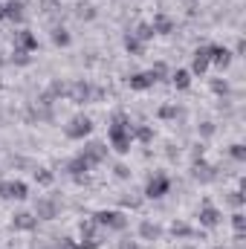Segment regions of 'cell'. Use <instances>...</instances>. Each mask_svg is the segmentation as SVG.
Instances as JSON below:
<instances>
[{
  "label": "cell",
  "instance_id": "7402d4cb",
  "mask_svg": "<svg viewBox=\"0 0 246 249\" xmlns=\"http://www.w3.org/2000/svg\"><path fill=\"white\" fill-rule=\"evenodd\" d=\"M124 50H127L130 55H142V53H145V44H142V41H136L133 35H127V38H124Z\"/></svg>",
  "mask_w": 246,
  "mask_h": 249
},
{
  "label": "cell",
  "instance_id": "9c48e42d",
  "mask_svg": "<svg viewBox=\"0 0 246 249\" xmlns=\"http://www.w3.org/2000/svg\"><path fill=\"white\" fill-rule=\"evenodd\" d=\"M15 50L32 53V50H38V38H35L29 29H20V32H15Z\"/></svg>",
  "mask_w": 246,
  "mask_h": 249
},
{
  "label": "cell",
  "instance_id": "7a4b0ae2",
  "mask_svg": "<svg viewBox=\"0 0 246 249\" xmlns=\"http://www.w3.org/2000/svg\"><path fill=\"white\" fill-rule=\"evenodd\" d=\"M102 229H116V232H122L124 226H127V217H124L122 212H96V217H93Z\"/></svg>",
  "mask_w": 246,
  "mask_h": 249
},
{
  "label": "cell",
  "instance_id": "836d02e7",
  "mask_svg": "<svg viewBox=\"0 0 246 249\" xmlns=\"http://www.w3.org/2000/svg\"><path fill=\"white\" fill-rule=\"evenodd\" d=\"M119 249H139V247H136V241H130V238H124V241H119Z\"/></svg>",
  "mask_w": 246,
  "mask_h": 249
},
{
  "label": "cell",
  "instance_id": "6da1fadb",
  "mask_svg": "<svg viewBox=\"0 0 246 249\" xmlns=\"http://www.w3.org/2000/svg\"><path fill=\"white\" fill-rule=\"evenodd\" d=\"M110 145L119 151V154H127L130 151V142H133V124L124 113H116L113 122H110Z\"/></svg>",
  "mask_w": 246,
  "mask_h": 249
},
{
  "label": "cell",
  "instance_id": "5b68a950",
  "mask_svg": "<svg viewBox=\"0 0 246 249\" xmlns=\"http://www.w3.org/2000/svg\"><path fill=\"white\" fill-rule=\"evenodd\" d=\"M35 217H38V220H55V217H58V203H55L53 197H41V200L35 203Z\"/></svg>",
  "mask_w": 246,
  "mask_h": 249
},
{
  "label": "cell",
  "instance_id": "44dd1931",
  "mask_svg": "<svg viewBox=\"0 0 246 249\" xmlns=\"http://www.w3.org/2000/svg\"><path fill=\"white\" fill-rule=\"evenodd\" d=\"M171 81H174L177 90H185V87L191 84V72H188V70H177V72L171 75Z\"/></svg>",
  "mask_w": 246,
  "mask_h": 249
},
{
  "label": "cell",
  "instance_id": "603a6c76",
  "mask_svg": "<svg viewBox=\"0 0 246 249\" xmlns=\"http://www.w3.org/2000/svg\"><path fill=\"white\" fill-rule=\"evenodd\" d=\"M130 35H133L136 41H151V38H154V29H151V23H142V26H139L136 32H130Z\"/></svg>",
  "mask_w": 246,
  "mask_h": 249
},
{
  "label": "cell",
  "instance_id": "d6a6232c",
  "mask_svg": "<svg viewBox=\"0 0 246 249\" xmlns=\"http://www.w3.org/2000/svg\"><path fill=\"white\" fill-rule=\"evenodd\" d=\"M159 116H162V119H171V116H177V107H162Z\"/></svg>",
  "mask_w": 246,
  "mask_h": 249
},
{
  "label": "cell",
  "instance_id": "83f0119b",
  "mask_svg": "<svg viewBox=\"0 0 246 249\" xmlns=\"http://www.w3.org/2000/svg\"><path fill=\"white\" fill-rule=\"evenodd\" d=\"M12 61H15V64H23V67H26L32 58H29V53H23V50H15V53H12Z\"/></svg>",
  "mask_w": 246,
  "mask_h": 249
},
{
  "label": "cell",
  "instance_id": "d4e9b609",
  "mask_svg": "<svg viewBox=\"0 0 246 249\" xmlns=\"http://www.w3.org/2000/svg\"><path fill=\"white\" fill-rule=\"evenodd\" d=\"M232 226H235V235H238V238H244L246 220H244V214H241V212H235V214H232Z\"/></svg>",
  "mask_w": 246,
  "mask_h": 249
},
{
  "label": "cell",
  "instance_id": "f546056e",
  "mask_svg": "<svg viewBox=\"0 0 246 249\" xmlns=\"http://www.w3.org/2000/svg\"><path fill=\"white\" fill-rule=\"evenodd\" d=\"M171 232H174V235H191V229H188L185 223H174V226H171Z\"/></svg>",
  "mask_w": 246,
  "mask_h": 249
},
{
  "label": "cell",
  "instance_id": "8992f818",
  "mask_svg": "<svg viewBox=\"0 0 246 249\" xmlns=\"http://www.w3.org/2000/svg\"><path fill=\"white\" fill-rule=\"evenodd\" d=\"M26 194H29V188H26V183H20V180L0 183V197H6V200H26Z\"/></svg>",
  "mask_w": 246,
  "mask_h": 249
},
{
  "label": "cell",
  "instance_id": "4fadbf2b",
  "mask_svg": "<svg viewBox=\"0 0 246 249\" xmlns=\"http://www.w3.org/2000/svg\"><path fill=\"white\" fill-rule=\"evenodd\" d=\"M90 84H84V81H75L72 87H70V99L75 102V105H84V102H90Z\"/></svg>",
  "mask_w": 246,
  "mask_h": 249
},
{
  "label": "cell",
  "instance_id": "5bb4252c",
  "mask_svg": "<svg viewBox=\"0 0 246 249\" xmlns=\"http://www.w3.org/2000/svg\"><path fill=\"white\" fill-rule=\"evenodd\" d=\"M209 61L217 67H229L232 64V53L226 47H209Z\"/></svg>",
  "mask_w": 246,
  "mask_h": 249
},
{
  "label": "cell",
  "instance_id": "ffe728a7",
  "mask_svg": "<svg viewBox=\"0 0 246 249\" xmlns=\"http://www.w3.org/2000/svg\"><path fill=\"white\" fill-rule=\"evenodd\" d=\"M139 235H142L145 241H157V238H159V226L151 223V220H145V223L139 226Z\"/></svg>",
  "mask_w": 246,
  "mask_h": 249
},
{
  "label": "cell",
  "instance_id": "cb8c5ba5",
  "mask_svg": "<svg viewBox=\"0 0 246 249\" xmlns=\"http://www.w3.org/2000/svg\"><path fill=\"white\" fill-rule=\"evenodd\" d=\"M35 180H38V186H53L55 177H53L50 168H38V171H35Z\"/></svg>",
  "mask_w": 246,
  "mask_h": 249
},
{
  "label": "cell",
  "instance_id": "e575fe53",
  "mask_svg": "<svg viewBox=\"0 0 246 249\" xmlns=\"http://www.w3.org/2000/svg\"><path fill=\"white\" fill-rule=\"evenodd\" d=\"M61 249H81V247H78L75 241H70V238H64V241H61Z\"/></svg>",
  "mask_w": 246,
  "mask_h": 249
},
{
  "label": "cell",
  "instance_id": "30bf717a",
  "mask_svg": "<svg viewBox=\"0 0 246 249\" xmlns=\"http://www.w3.org/2000/svg\"><path fill=\"white\" fill-rule=\"evenodd\" d=\"M220 220H223V214H220L214 206H209V203H206V206L200 209V223H203V226L214 229V226H220Z\"/></svg>",
  "mask_w": 246,
  "mask_h": 249
},
{
  "label": "cell",
  "instance_id": "7c38bea8",
  "mask_svg": "<svg viewBox=\"0 0 246 249\" xmlns=\"http://www.w3.org/2000/svg\"><path fill=\"white\" fill-rule=\"evenodd\" d=\"M12 226H15V229H23V232H32V229L38 226V217L29 214V212H18V214L12 217Z\"/></svg>",
  "mask_w": 246,
  "mask_h": 249
},
{
  "label": "cell",
  "instance_id": "4dcf8cb0",
  "mask_svg": "<svg viewBox=\"0 0 246 249\" xmlns=\"http://www.w3.org/2000/svg\"><path fill=\"white\" fill-rule=\"evenodd\" d=\"M229 203H232V206H244V194H241V191H232V194H229Z\"/></svg>",
  "mask_w": 246,
  "mask_h": 249
},
{
  "label": "cell",
  "instance_id": "e0dca14e",
  "mask_svg": "<svg viewBox=\"0 0 246 249\" xmlns=\"http://www.w3.org/2000/svg\"><path fill=\"white\" fill-rule=\"evenodd\" d=\"M127 84H130V90H148V87H154V78L148 72H133L127 78Z\"/></svg>",
  "mask_w": 246,
  "mask_h": 249
},
{
  "label": "cell",
  "instance_id": "52a82bcc",
  "mask_svg": "<svg viewBox=\"0 0 246 249\" xmlns=\"http://www.w3.org/2000/svg\"><path fill=\"white\" fill-rule=\"evenodd\" d=\"M165 191H168V177H165V174H157V177H151V180H148V186H145V194H148L151 200H159V197H165Z\"/></svg>",
  "mask_w": 246,
  "mask_h": 249
},
{
  "label": "cell",
  "instance_id": "2e32d148",
  "mask_svg": "<svg viewBox=\"0 0 246 249\" xmlns=\"http://www.w3.org/2000/svg\"><path fill=\"white\" fill-rule=\"evenodd\" d=\"M67 171H70L75 180H81V174H87V171H90V162H87V160L78 154L75 160H70V162H67Z\"/></svg>",
  "mask_w": 246,
  "mask_h": 249
},
{
  "label": "cell",
  "instance_id": "d590c367",
  "mask_svg": "<svg viewBox=\"0 0 246 249\" xmlns=\"http://www.w3.org/2000/svg\"><path fill=\"white\" fill-rule=\"evenodd\" d=\"M211 87H214V93H226V84H223V81H214Z\"/></svg>",
  "mask_w": 246,
  "mask_h": 249
},
{
  "label": "cell",
  "instance_id": "3957f363",
  "mask_svg": "<svg viewBox=\"0 0 246 249\" xmlns=\"http://www.w3.org/2000/svg\"><path fill=\"white\" fill-rule=\"evenodd\" d=\"M90 130H93V122H90V116H72V119H70V124L64 127L67 139H84Z\"/></svg>",
  "mask_w": 246,
  "mask_h": 249
},
{
  "label": "cell",
  "instance_id": "ba28073f",
  "mask_svg": "<svg viewBox=\"0 0 246 249\" xmlns=\"http://www.w3.org/2000/svg\"><path fill=\"white\" fill-rule=\"evenodd\" d=\"M99 223L96 220H87L81 223V247H99Z\"/></svg>",
  "mask_w": 246,
  "mask_h": 249
},
{
  "label": "cell",
  "instance_id": "ac0fdd59",
  "mask_svg": "<svg viewBox=\"0 0 246 249\" xmlns=\"http://www.w3.org/2000/svg\"><path fill=\"white\" fill-rule=\"evenodd\" d=\"M151 29H154V35H168V32L174 29V23H171V18L157 15V18H154V23H151Z\"/></svg>",
  "mask_w": 246,
  "mask_h": 249
},
{
  "label": "cell",
  "instance_id": "4316f807",
  "mask_svg": "<svg viewBox=\"0 0 246 249\" xmlns=\"http://www.w3.org/2000/svg\"><path fill=\"white\" fill-rule=\"evenodd\" d=\"M133 136H136L139 142H151V139H154V130H151V127H133Z\"/></svg>",
  "mask_w": 246,
  "mask_h": 249
},
{
  "label": "cell",
  "instance_id": "f1b7e54d",
  "mask_svg": "<svg viewBox=\"0 0 246 249\" xmlns=\"http://www.w3.org/2000/svg\"><path fill=\"white\" fill-rule=\"evenodd\" d=\"M229 154H232L238 162H244V160H246V148H244V145H232V151H229Z\"/></svg>",
  "mask_w": 246,
  "mask_h": 249
},
{
  "label": "cell",
  "instance_id": "8d00e7d4",
  "mask_svg": "<svg viewBox=\"0 0 246 249\" xmlns=\"http://www.w3.org/2000/svg\"><path fill=\"white\" fill-rule=\"evenodd\" d=\"M0 20H3V3H0Z\"/></svg>",
  "mask_w": 246,
  "mask_h": 249
},
{
  "label": "cell",
  "instance_id": "d6986e66",
  "mask_svg": "<svg viewBox=\"0 0 246 249\" xmlns=\"http://www.w3.org/2000/svg\"><path fill=\"white\" fill-rule=\"evenodd\" d=\"M194 177H197L200 183H211L217 174H214V168H211V165H206V162H194Z\"/></svg>",
  "mask_w": 246,
  "mask_h": 249
},
{
  "label": "cell",
  "instance_id": "484cf974",
  "mask_svg": "<svg viewBox=\"0 0 246 249\" xmlns=\"http://www.w3.org/2000/svg\"><path fill=\"white\" fill-rule=\"evenodd\" d=\"M53 44H55V47H67V44H70V32H67V29H55V32H53Z\"/></svg>",
  "mask_w": 246,
  "mask_h": 249
},
{
  "label": "cell",
  "instance_id": "1f68e13d",
  "mask_svg": "<svg viewBox=\"0 0 246 249\" xmlns=\"http://www.w3.org/2000/svg\"><path fill=\"white\" fill-rule=\"evenodd\" d=\"M116 177H119V180H127V177H130V168H124V165H116Z\"/></svg>",
  "mask_w": 246,
  "mask_h": 249
},
{
  "label": "cell",
  "instance_id": "8fae6325",
  "mask_svg": "<svg viewBox=\"0 0 246 249\" xmlns=\"http://www.w3.org/2000/svg\"><path fill=\"white\" fill-rule=\"evenodd\" d=\"M3 18H9V20H15V23H23V18H26L23 3H20V0H9V3L3 6Z\"/></svg>",
  "mask_w": 246,
  "mask_h": 249
},
{
  "label": "cell",
  "instance_id": "9a60e30c",
  "mask_svg": "<svg viewBox=\"0 0 246 249\" xmlns=\"http://www.w3.org/2000/svg\"><path fill=\"white\" fill-rule=\"evenodd\" d=\"M209 47H200L197 53H194V58H191V70L197 72V75H203L206 70H209Z\"/></svg>",
  "mask_w": 246,
  "mask_h": 249
},
{
  "label": "cell",
  "instance_id": "277c9868",
  "mask_svg": "<svg viewBox=\"0 0 246 249\" xmlns=\"http://www.w3.org/2000/svg\"><path fill=\"white\" fill-rule=\"evenodd\" d=\"M81 157H84L90 165H99V162H105V157H107V145H105V142H87L84 151H81Z\"/></svg>",
  "mask_w": 246,
  "mask_h": 249
},
{
  "label": "cell",
  "instance_id": "74e56055",
  "mask_svg": "<svg viewBox=\"0 0 246 249\" xmlns=\"http://www.w3.org/2000/svg\"><path fill=\"white\" fill-rule=\"evenodd\" d=\"M0 67H3V55H0Z\"/></svg>",
  "mask_w": 246,
  "mask_h": 249
}]
</instances>
